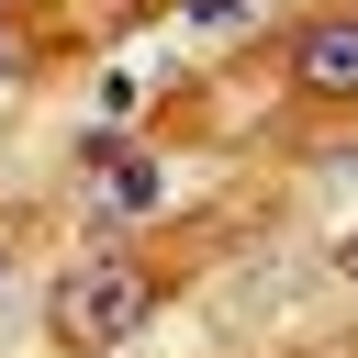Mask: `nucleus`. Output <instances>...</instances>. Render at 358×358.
Wrapping results in <instances>:
<instances>
[{"label":"nucleus","instance_id":"obj_2","mask_svg":"<svg viewBox=\"0 0 358 358\" xmlns=\"http://www.w3.org/2000/svg\"><path fill=\"white\" fill-rule=\"evenodd\" d=\"M291 78H302V101H358V11H324V22H302V45H291Z\"/></svg>","mask_w":358,"mask_h":358},{"label":"nucleus","instance_id":"obj_4","mask_svg":"<svg viewBox=\"0 0 358 358\" xmlns=\"http://www.w3.org/2000/svg\"><path fill=\"white\" fill-rule=\"evenodd\" d=\"M336 268H347V280H358V235H347V246H336Z\"/></svg>","mask_w":358,"mask_h":358},{"label":"nucleus","instance_id":"obj_1","mask_svg":"<svg viewBox=\"0 0 358 358\" xmlns=\"http://www.w3.org/2000/svg\"><path fill=\"white\" fill-rule=\"evenodd\" d=\"M157 313V268L145 257H90L78 280H56V336L67 347H123Z\"/></svg>","mask_w":358,"mask_h":358},{"label":"nucleus","instance_id":"obj_3","mask_svg":"<svg viewBox=\"0 0 358 358\" xmlns=\"http://www.w3.org/2000/svg\"><path fill=\"white\" fill-rule=\"evenodd\" d=\"M90 168H101V201H112V213H157V201H168V190H157V168H145V157H112V134H101V145H90Z\"/></svg>","mask_w":358,"mask_h":358}]
</instances>
